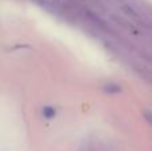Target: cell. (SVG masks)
Wrapping results in <instances>:
<instances>
[{"mask_svg":"<svg viewBox=\"0 0 152 151\" xmlns=\"http://www.w3.org/2000/svg\"><path fill=\"white\" fill-rule=\"evenodd\" d=\"M42 114L45 119H53L56 115V110L52 106H44L42 108Z\"/></svg>","mask_w":152,"mask_h":151,"instance_id":"1","label":"cell"},{"mask_svg":"<svg viewBox=\"0 0 152 151\" xmlns=\"http://www.w3.org/2000/svg\"><path fill=\"white\" fill-rule=\"evenodd\" d=\"M104 91L107 94H118V92H120L121 91V88H120V86L119 84H105Z\"/></svg>","mask_w":152,"mask_h":151,"instance_id":"2","label":"cell"},{"mask_svg":"<svg viewBox=\"0 0 152 151\" xmlns=\"http://www.w3.org/2000/svg\"><path fill=\"white\" fill-rule=\"evenodd\" d=\"M143 115H144L145 120L150 122V125H152V111L151 110H144V111H143Z\"/></svg>","mask_w":152,"mask_h":151,"instance_id":"3","label":"cell"},{"mask_svg":"<svg viewBox=\"0 0 152 151\" xmlns=\"http://www.w3.org/2000/svg\"><path fill=\"white\" fill-rule=\"evenodd\" d=\"M86 151H95V150H86ZM97 151V150H96Z\"/></svg>","mask_w":152,"mask_h":151,"instance_id":"4","label":"cell"}]
</instances>
